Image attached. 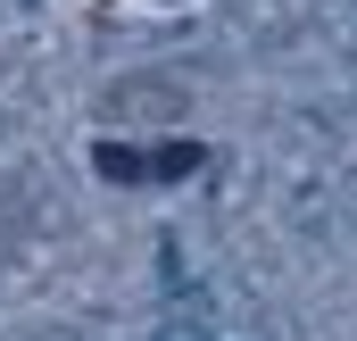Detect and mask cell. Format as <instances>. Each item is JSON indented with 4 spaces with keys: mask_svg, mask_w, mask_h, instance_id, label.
<instances>
[]
</instances>
